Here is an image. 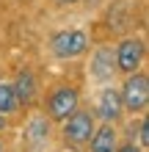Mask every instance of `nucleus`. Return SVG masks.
<instances>
[{"label":"nucleus","mask_w":149,"mask_h":152,"mask_svg":"<svg viewBox=\"0 0 149 152\" xmlns=\"http://www.w3.org/2000/svg\"><path fill=\"white\" fill-rule=\"evenodd\" d=\"M121 108H127V111H144L146 108V102H149V77L144 72H133V75H127L124 80V86H121Z\"/></svg>","instance_id":"1"},{"label":"nucleus","mask_w":149,"mask_h":152,"mask_svg":"<svg viewBox=\"0 0 149 152\" xmlns=\"http://www.w3.org/2000/svg\"><path fill=\"white\" fill-rule=\"evenodd\" d=\"M50 50H52V56H58L64 61L77 58V56H83V53L89 50V36H86L83 31H77V28L61 31V33H55V36L50 39Z\"/></svg>","instance_id":"2"},{"label":"nucleus","mask_w":149,"mask_h":152,"mask_svg":"<svg viewBox=\"0 0 149 152\" xmlns=\"http://www.w3.org/2000/svg\"><path fill=\"white\" fill-rule=\"evenodd\" d=\"M144 53H146V44L144 39H135V36H130L124 39L116 47V72H124V75H133L138 66H141V61H144Z\"/></svg>","instance_id":"3"},{"label":"nucleus","mask_w":149,"mask_h":152,"mask_svg":"<svg viewBox=\"0 0 149 152\" xmlns=\"http://www.w3.org/2000/svg\"><path fill=\"white\" fill-rule=\"evenodd\" d=\"M94 130H97L94 127V116L89 111H75L66 119V124H64V136L72 141V144H86V141H91Z\"/></svg>","instance_id":"4"},{"label":"nucleus","mask_w":149,"mask_h":152,"mask_svg":"<svg viewBox=\"0 0 149 152\" xmlns=\"http://www.w3.org/2000/svg\"><path fill=\"white\" fill-rule=\"evenodd\" d=\"M47 111L52 119H58V122H66L69 116H72L77 111V91L72 86H61L52 91L50 97V102H47Z\"/></svg>","instance_id":"5"},{"label":"nucleus","mask_w":149,"mask_h":152,"mask_svg":"<svg viewBox=\"0 0 149 152\" xmlns=\"http://www.w3.org/2000/svg\"><path fill=\"white\" fill-rule=\"evenodd\" d=\"M89 72L94 80H108L116 72V56H113V47H97L91 56V66Z\"/></svg>","instance_id":"6"},{"label":"nucleus","mask_w":149,"mask_h":152,"mask_svg":"<svg viewBox=\"0 0 149 152\" xmlns=\"http://www.w3.org/2000/svg\"><path fill=\"white\" fill-rule=\"evenodd\" d=\"M97 113H100V119H105V122H116L121 116V97H119L116 88H105V91L100 94Z\"/></svg>","instance_id":"7"},{"label":"nucleus","mask_w":149,"mask_h":152,"mask_svg":"<svg viewBox=\"0 0 149 152\" xmlns=\"http://www.w3.org/2000/svg\"><path fill=\"white\" fill-rule=\"evenodd\" d=\"M11 88H14L17 105H28V102L33 100V94H36V77H33V72L22 69V72L17 75V83H14Z\"/></svg>","instance_id":"8"},{"label":"nucleus","mask_w":149,"mask_h":152,"mask_svg":"<svg viewBox=\"0 0 149 152\" xmlns=\"http://www.w3.org/2000/svg\"><path fill=\"white\" fill-rule=\"evenodd\" d=\"M91 152H116V130L110 124H102L91 136Z\"/></svg>","instance_id":"9"},{"label":"nucleus","mask_w":149,"mask_h":152,"mask_svg":"<svg viewBox=\"0 0 149 152\" xmlns=\"http://www.w3.org/2000/svg\"><path fill=\"white\" fill-rule=\"evenodd\" d=\"M47 136H50V124L44 119H33L28 127V141L31 144H41V141H47Z\"/></svg>","instance_id":"10"},{"label":"nucleus","mask_w":149,"mask_h":152,"mask_svg":"<svg viewBox=\"0 0 149 152\" xmlns=\"http://www.w3.org/2000/svg\"><path fill=\"white\" fill-rule=\"evenodd\" d=\"M17 108V97H14V88L8 83H0V116L11 113Z\"/></svg>","instance_id":"11"},{"label":"nucleus","mask_w":149,"mask_h":152,"mask_svg":"<svg viewBox=\"0 0 149 152\" xmlns=\"http://www.w3.org/2000/svg\"><path fill=\"white\" fill-rule=\"evenodd\" d=\"M138 138H141V147H149V124H146V119H141V124H138Z\"/></svg>","instance_id":"12"},{"label":"nucleus","mask_w":149,"mask_h":152,"mask_svg":"<svg viewBox=\"0 0 149 152\" xmlns=\"http://www.w3.org/2000/svg\"><path fill=\"white\" fill-rule=\"evenodd\" d=\"M116 152H141L135 144H124V147H116Z\"/></svg>","instance_id":"13"},{"label":"nucleus","mask_w":149,"mask_h":152,"mask_svg":"<svg viewBox=\"0 0 149 152\" xmlns=\"http://www.w3.org/2000/svg\"><path fill=\"white\" fill-rule=\"evenodd\" d=\"M55 3H61V6H69V3H77V0H55Z\"/></svg>","instance_id":"14"},{"label":"nucleus","mask_w":149,"mask_h":152,"mask_svg":"<svg viewBox=\"0 0 149 152\" xmlns=\"http://www.w3.org/2000/svg\"><path fill=\"white\" fill-rule=\"evenodd\" d=\"M6 127V116H0V130H3Z\"/></svg>","instance_id":"15"}]
</instances>
